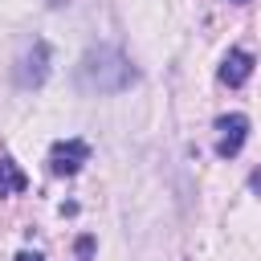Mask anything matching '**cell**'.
I'll return each instance as SVG.
<instances>
[{"mask_svg":"<svg viewBox=\"0 0 261 261\" xmlns=\"http://www.w3.org/2000/svg\"><path fill=\"white\" fill-rule=\"evenodd\" d=\"M82 94H122L139 82V69L130 65V57L114 45H94L82 53L77 73H73Z\"/></svg>","mask_w":261,"mask_h":261,"instance_id":"cell-1","label":"cell"},{"mask_svg":"<svg viewBox=\"0 0 261 261\" xmlns=\"http://www.w3.org/2000/svg\"><path fill=\"white\" fill-rule=\"evenodd\" d=\"M12 77H16L20 90H37V86H45V77H49V45L37 41L33 49H24V53L16 57Z\"/></svg>","mask_w":261,"mask_h":261,"instance_id":"cell-2","label":"cell"},{"mask_svg":"<svg viewBox=\"0 0 261 261\" xmlns=\"http://www.w3.org/2000/svg\"><path fill=\"white\" fill-rule=\"evenodd\" d=\"M86 159H90L86 139H61V143H53V151H49V171H53V175H77Z\"/></svg>","mask_w":261,"mask_h":261,"instance_id":"cell-3","label":"cell"},{"mask_svg":"<svg viewBox=\"0 0 261 261\" xmlns=\"http://www.w3.org/2000/svg\"><path fill=\"white\" fill-rule=\"evenodd\" d=\"M216 130H220L216 155L220 159H232V155H241V147L249 139V118L245 114H224V118H216Z\"/></svg>","mask_w":261,"mask_h":261,"instance_id":"cell-4","label":"cell"},{"mask_svg":"<svg viewBox=\"0 0 261 261\" xmlns=\"http://www.w3.org/2000/svg\"><path fill=\"white\" fill-rule=\"evenodd\" d=\"M249 73H253V57H249L245 49H228L224 61H220V82H224V86H245Z\"/></svg>","mask_w":261,"mask_h":261,"instance_id":"cell-5","label":"cell"},{"mask_svg":"<svg viewBox=\"0 0 261 261\" xmlns=\"http://www.w3.org/2000/svg\"><path fill=\"white\" fill-rule=\"evenodd\" d=\"M29 188V175L8 159V155H0V196H16V192H24Z\"/></svg>","mask_w":261,"mask_h":261,"instance_id":"cell-6","label":"cell"},{"mask_svg":"<svg viewBox=\"0 0 261 261\" xmlns=\"http://www.w3.org/2000/svg\"><path fill=\"white\" fill-rule=\"evenodd\" d=\"M73 249H77V257H82V261H90V257H94V237H77V245H73Z\"/></svg>","mask_w":261,"mask_h":261,"instance_id":"cell-7","label":"cell"},{"mask_svg":"<svg viewBox=\"0 0 261 261\" xmlns=\"http://www.w3.org/2000/svg\"><path fill=\"white\" fill-rule=\"evenodd\" d=\"M16 261H41V253H29L24 249V253H16Z\"/></svg>","mask_w":261,"mask_h":261,"instance_id":"cell-8","label":"cell"},{"mask_svg":"<svg viewBox=\"0 0 261 261\" xmlns=\"http://www.w3.org/2000/svg\"><path fill=\"white\" fill-rule=\"evenodd\" d=\"M253 192H261V171H257V175H253Z\"/></svg>","mask_w":261,"mask_h":261,"instance_id":"cell-9","label":"cell"},{"mask_svg":"<svg viewBox=\"0 0 261 261\" xmlns=\"http://www.w3.org/2000/svg\"><path fill=\"white\" fill-rule=\"evenodd\" d=\"M45 4H49V8H61V4H65V0H45Z\"/></svg>","mask_w":261,"mask_h":261,"instance_id":"cell-10","label":"cell"},{"mask_svg":"<svg viewBox=\"0 0 261 261\" xmlns=\"http://www.w3.org/2000/svg\"><path fill=\"white\" fill-rule=\"evenodd\" d=\"M228 4H249V0H228Z\"/></svg>","mask_w":261,"mask_h":261,"instance_id":"cell-11","label":"cell"}]
</instances>
